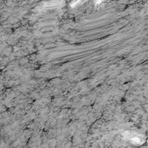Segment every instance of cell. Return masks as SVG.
<instances>
[{
    "label": "cell",
    "instance_id": "1",
    "mask_svg": "<svg viewBox=\"0 0 148 148\" xmlns=\"http://www.w3.org/2000/svg\"><path fill=\"white\" fill-rule=\"evenodd\" d=\"M88 0H74L71 3V6L73 8H75L76 6H80L83 3H84L86 2H87Z\"/></svg>",
    "mask_w": 148,
    "mask_h": 148
},
{
    "label": "cell",
    "instance_id": "2",
    "mask_svg": "<svg viewBox=\"0 0 148 148\" xmlns=\"http://www.w3.org/2000/svg\"><path fill=\"white\" fill-rule=\"evenodd\" d=\"M94 1L95 5H99L101 4L103 1V0H94Z\"/></svg>",
    "mask_w": 148,
    "mask_h": 148
}]
</instances>
